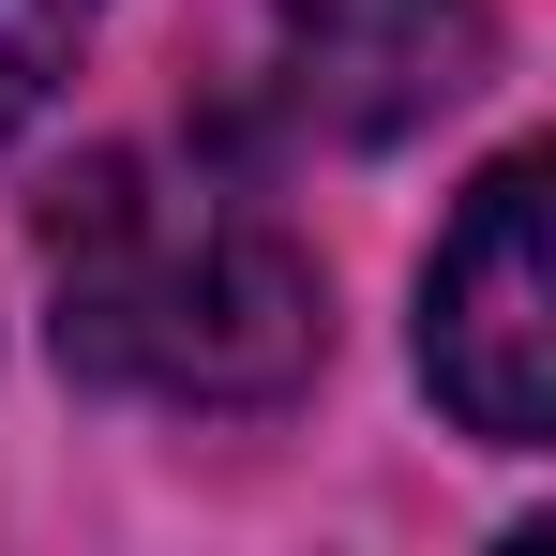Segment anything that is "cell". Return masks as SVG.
Listing matches in <instances>:
<instances>
[{"instance_id":"6da1fadb","label":"cell","mask_w":556,"mask_h":556,"mask_svg":"<svg viewBox=\"0 0 556 556\" xmlns=\"http://www.w3.org/2000/svg\"><path fill=\"white\" fill-rule=\"evenodd\" d=\"M46 301H61V362L151 406H286L331 362L316 256L226 166L181 151H105L46 211Z\"/></svg>"},{"instance_id":"3957f363","label":"cell","mask_w":556,"mask_h":556,"mask_svg":"<svg viewBox=\"0 0 556 556\" xmlns=\"http://www.w3.org/2000/svg\"><path fill=\"white\" fill-rule=\"evenodd\" d=\"M496 76V0H271V91L331 151H391Z\"/></svg>"},{"instance_id":"7a4b0ae2","label":"cell","mask_w":556,"mask_h":556,"mask_svg":"<svg viewBox=\"0 0 556 556\" xmlns=\"http://www.w3.org/2000/svg\"><path fill=\"white\" fill-rule=\"evenodd\" d=\"M421 376L466 437L496 452H542L556 437V166L511 151L481 166L421 271Z\"/></svg>"},{"instance_id":"277c9868","label":"cell","mask_w":556,"mask_h":556,"mask_svg":"<svg viewBox=\"0 0 556 556\" xmlns=\"http://www.w3.org/2000/svg\"><path fill=\"white\" fill-rule=\"evenodd\" d=\"M105 0H0V151L61 105V76H76V46H91Z\"/></svg>"}]
</instances>
